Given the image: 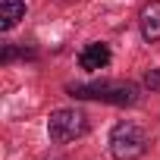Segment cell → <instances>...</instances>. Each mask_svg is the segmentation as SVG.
<instances>
[{"label": "cell", "instance_id": "ba28073f", "mask_svg": "<svg viewBox=\"0 0 160 160\" xmlns=\"http://www.w3.org/2000/svg\"><path fill=\"white\" fill-rule=\"evenodd\" d=\"M144 88L148 91H160V69H148L144 72Z\"/></svg>", "mask_w": 160, "mask_h": 160}, {"label": "cell", "instance_id": "52a82bcc", "mask_svg": "<svg viewBox=\"0 0 160 160\" xmlns=\"http://www.w3.org/2000/svg\"><path fill=\"white\" fill-rule=\"evenodd\" d=\"M16 57H22V60H35V50H19V47H13V44H3V53H0V63L3 66H10Z\"/></svg>", "mask_w": 160, "mask_h": 160}, {"label": "cell", "instance_id": "9c48e42d", "mask_svg": "<svg viewBox=\"0 0 160 160\" xmlns=\"http://www.w3.org/2000/svg\"><path fill=\"white\" fill-rule=\"evenodd\" d=\"M44 160H66V157H60V154H50V157H44Z\"/></svg>", "mask_w": 160, "mask_h": 160}, {"label": "cell", "instance_id": "5b68a950", "mask_svg": "<svg viewBox=\"0 0 160 160\" xmlns=\"http://www.w3.org/2000/svg\"><path fill=\"white\" fill-rule=\"evenodd\" d=\"M138 32L148 44L160 41V0H144L138 10Z\"/></svg>", "mask_w": 160, "mask_h": 160}, {"label": "cell", "instance_id": "3957f363", "mask_svg": "<svg viewBox=\"0 0 160 160\" xmlns=\"http://www.w3.org/2000/svg\"><path fill=\"white\" fill-rule=\"evenodd\" d=\"M91 129L88 113L78 107H60L47 116V138L50 144H72L78 138H85Z\"/></svg>", "mask_w": 160, "mask_h": 160}, {"label": "cell", "instance_id": "7a4b0ae2", "mask_svg": "<svg viewBox=\"0 0 160 160\" xmlns=\"http://www.w3.org/2000/svg\"><path fill=\"white\" fill-rule=\"evenodd\" d=\"M107 148L113 160H141L148 151V132L132 119H119L107 135Z\"/></svg>", "mask_w": 160, "mask_h": 160}, {"label": "cell", "instance_id": "277c9868", "mask_svg": "<svg viewBox=\"0 0 160 160\" xmlns=\"http://www.w3.org/2000/svg\"><path fill=\"white\" fill-rule=\"evenodd\" d=\"M110 60H113V53L104 41H88L78 50V69H85V72H101L110 66Z\"/></svg>", "mask_w": 160, "mask_h": 160}, {"label": "cell", "instance_id": "8992f818", "mask_svg": "<svg viewBox=\"0 0 160 160\" xmlns=\"http://www.w3.org/2000/svg\"><path fill=\"white\" fill-rule=\"evenodd\" d=\"M25 19V0H3L0 3V32H13Z\"/></svg>", "mask_w": 160, "mask_h": 160}, {"label": "cell", "instance_id": "6da1fadb", "mask_svg": "<svg viewBox=\"0 0 160 160\" xmlns=\"http://www.w3.org/2000/svg\"><path fill=\"white\" fill-rule=\"evenodd\" d=\"M66 91L75 101H101V104H116V107H135L141 98V88L135 82H107V78L75 82V85H66Z\"/></svg>", "mask_w": 160, "mask_h": 160}]
</instances>
